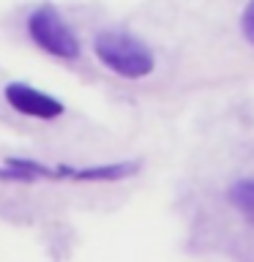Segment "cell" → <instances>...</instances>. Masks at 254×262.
<instances>
[{
  "instance_id": "7a4b0ae2",
  "label": "cell",
  "mask_w": 254,
  "mask_h": 262,
  "mask_svg": "<svg viewBox=\"0 0 254 262\" xmlns=\"http://www.w3.org/2000/svg\"><path fill=\"white\" fill-rule=\"evenodd\" d=\"M28 36L38 49H44L52 57H60V60H77L79 57V38L66 25L60 11L49 3L38 6L28 16Z\"/></svg>"
},
{
  "instance_id": "8992f818",
  "label": "cell",
  "mask_w": 254,
  "mask_h": 262,
  "mask_svg": "<svg viewBox=\"0 0 254 262\" xmlns=\"http://www.w3.org/2000/svg\"><path fill=\"white\" fill-rule=\"evenodd\" d=\"M241 28H243V36L249 38V44H254V0L246 6L243 19H241Z\"/></svg>"
},
{
  "instance_id": "6da1fadb",
  "label": "cell",
  "mask_w": 254,
  "mask_h": 262,
  "mask_svg": "<svg viewBox=\"0 0 254 262\" xmlns=\"http://www.w3.org/2000/svg\"><path fill=\"white\" fill-rule=\"evenodd\" d=\"M93 52L110 71L126 79H142L153 71L156 57L145 41H139L131 33L104 30L93 41Z\"/></svg>"
},
{
  "instance_id": "3957f363",
  "label": "cell",
  "mask_w": 254,
  "mask_h": 262,
  "mask_svg": "<svg viewBox=\"0 0 254 262\" xmlns=\"http://www.w3.org/2000/svg\"><path fill=\"white\" fill-rule=\"evenodd\" d=\"M6 101L14 106L16 112L28 115V118H38V120H55L66 112V106L57 101L55 96H47L41 90L25 85V82H8L3 90Z\"/></svg>"
},
{
  "instance_id": "277c9868",
  "label": "cell",
  "mask_w": 254,
  "mask_h": 262,
  "mask_svg": "<svg viewBox=\"0 0 254 262\" xmlns=\"http://www.w3.org/2000/svg\"><path fill=\"white\" fill-rule=\"evenodd\" d=\"M139 164L134 161H123V164H104V167H82V169H71L74 180H120L134 175Z\"/></svg>"
},
{
  "instance_id": "5b68a950",
  "label": "cell",
  "mask_w": 254,
  "mask_h": 262,
  "mask_svg": "<svg viewBox=\"0 0 254 262\" xmlns=\"http://www.w3.org/2000/svg\"><path fill=\"white\" fill-rule=\"evenodd\" d=\"M229 202L243 213V219H249L254 224V180H238L229 188Z\"/></svg>"
}]
</instances>
